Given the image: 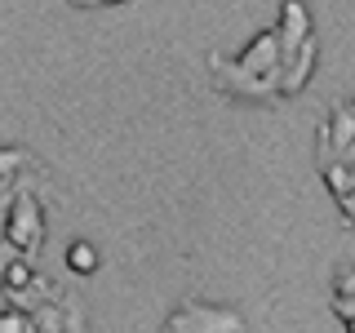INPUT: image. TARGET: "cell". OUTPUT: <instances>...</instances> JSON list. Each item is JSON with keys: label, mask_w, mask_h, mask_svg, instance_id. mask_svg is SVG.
<instances>
[{"label": "cell", "mask_w": 355, "mask_h": 333, "mask_svg": "<svg viewBox=\"0 0 355 333\" xmlns=\"http://www.w3.org/2000/svg\"><path fill=\"white\" fill-rule=\"evenodd\" d=\"M209 76H214V89L222 98H236V103H280V85L253 76L249 67H240L227 53H209Z\"/></svg>", "instance_id": "obj_1"}, {"label": "cell", "mask_w": 355, "mask_h": 333, "mask_svg": "<svg viewBox=\"0 0 355 333\" xmlns=\"http://www.w3.org/2000/svg\"><path fill=\"white\" fill-rule=\"evenodd\" d=\"M5 240L14 244L18 253L36 258L40 244H44V209L31 187H18L14 200H9V214H5Z\"/></svg>", "instance_id": "obj_2"}, {"label": "cell", "mask_w": 355, "mask_h": 333, "mask_svg": "<svg viewBox=\"0 0 355 333\" xmlns=\"http://www.w3.org/2000/svg\"><path fill=\"white\" fill-rule=\"evenodd\" d=\"M249 320L231 307H209V302H182L169 320L160 325V333H244Z\"/></svg>", "instance_id": "obj_3"}, {"label": "cell", "mask_w": 355, "mask_h": 333, "mask_svg": "<svg viewBox=\"0 0 355 333\" xmlns=\"http://www.w3.org/2000/svg\"><path fill=\"white\" fill-rule=\"evenodd\" d=\"M315 58H320V40L315 36H311L297 53H288L284 67H280V98H297L311 85V76H315Z\"/></svg>", "instance_id": "obj_4"}, {"label": "cell", "mask_w": 355, "mask_h": 333, "mask_svg": "<svg viewBox=\"0 0 355 333\" xmlns=\"http://www.w3.org/2000/svg\"><path fill=\"white\" fill-rule=\"evenodd\" d=\"M275 36H280V53H297L311 40V9L302 0H284L280 5V22H275Z\"/></svg>", "instance_id": "obj_5"}, {"label": "cell", "mask_w": 355, "mask_h": 333, "mask_svg": "<svg viewBox=\"0 0 355 333\" xmlns=\"http://www.w3.org/2000/svg\"><path fill=\"white\" fill-rule=\"evenodd\" d=\"M320 142H329V147L338 151V155H342V151H347L351 142H355V116H351V107H347V103H338V107H333L329 125L320 129Z\"/></svg>", "instance_id": "obj_6"}, {"label": "cell", "mask_w": 355, "mask_h": 333, "mask_svg": "<svg viewBox=\"0 0 355 333\" xmlns=\"http://www.w3.org/2000/svg\"><path fill=\"white\" fill-rule=\"evenodd\" d=\"M98 244H89V240H71L67 244V271L71 275H94L98 271Z\"/></svg>", "instance_id": "obj_7"}, {"label": "cell", "mask_w": 355, "mask_h": 333, "mask_svg": "<svg viewBox=\"0 0 355 333\" xmlns=\"http://www.w3.org/2000/svg\"><path fill=\"white\" fill-rule=\"evenodd\" d=\"M31 280H36V266H31V258H27V253H18V258L14 262H9L5 266V280H0V293H22V289H27Z\"/></svg>", "instance_id": "obj_8"}, {"label": "cell", "mask_w": 355, "mask_h": 333, "mask_svg": "<svg viewBox=\"0 0 355 333\" xmlns=\"http://www.w3.org/2000/svg\"><path fill=\"white\" fill-rule=\"evenodd\" d=\"M22 169H31V155L22 147H0V191H9Z\"/></svg>", "instance_id": "obj_9"}, {"label": "cell", "mask_w": 355, "mask_h": 333, "mask_svg": "<svg viewBox=\"0 0 355 333\" xmlns=\"http://www.w3.org/2000/svg\"><path fill=\"white\" fill-rule=\"evenodd\" d=\"M0 333H40V329H36V320H31V311L5 307L0 311Z\"/></svg>", "instance_id": "obj_10"}, {"label": "cell", "mask_w": 355, "mask_h": 333, "mask_svg": "<svg viewBox=\"0 0 355 333\" xmlns=\"http://www.w3.org/2000/svg\"><path fill=\"white\" fill-rule=\"evenodd\" d=\"M329 307H333V316H338V320H355V293H333Z\"/></svg>", "instance_id": "obj_11"}, {"label": "cell", "mask_w": 355, "mask_h": 333, "mask_svg": "<svg viewBox=\"0 0 355 333\" xmlns=\"http://www.w3.org/2000/svg\"><path fill=\"white\" fill-rule=\"evenodd\" d=\"M333 293H355V266H342L333 275Z\"/></svg>", "instance_id": "obj_12"}, {"label": "cell", "mask_w": 355, "mask_h": 333, "mask_svg": "<svg viewBox=\"0 0 355 333\" xmlns=\"http://www.w3.org/2000/svg\"><path fill=\"white\" fill-rule=\"evenodd\" d=\"M14 258H18V249H14V244L5 240V244H0V280H5V266L14 262Z\"/></svg>", "instance_id": "obj_13"}, {"label": "cell", "mask_w": 355, "mask_h": 333, "mask_svg": "<svg viewBox=\"0 0 355 333\" xmlns=\"http://www.w3.org/2000/svg\"><path fill=\"white\" fill-rule=\"evenodd\" d=\"M71 5H80V9H89V5H103V0H71Z\"/></svg>", "instance_id": "obj_14"}, {"label": "cell", "mask_w": 355, "mask_h": 333, "mask_svg": "<svg viewBox=\"0 0 355 333\" xmlns=\"http://www.w3.org/2000/svg\"><path fill=\"white\" fill-rule=\"evenodd\" d=\"M342 329H347V333H355V320H342Z\"/></svg>", "instance_id": "obj_15"}, {"label": "cell", "mask_w": 355, "mask_h": 333, "mask_svg": "<svg viewBox=\"0 0 355 333\" xmlns=\"http://www.w3.org/2000/svg\"><path fill=\"white\" fill-rule=\"evenodd\" d=\"M103 5H120V0H103Z\"/></svg>", "instance_id": "obj_16"}, {"label": "cell", "mask_w": 355, "mask_h": 333, "mask_svg": "<svg viewBox=\"0 0 355 333\" xmlns=\"http://www.w3.org/2000/svg\"><path fill=\"white\" fill-rule=\"evenodd\" d=\"M347 107H351V116H355V103H347Z\"/></svg>", "instance_id": "obj_17"}]
</instances>
